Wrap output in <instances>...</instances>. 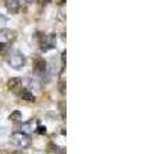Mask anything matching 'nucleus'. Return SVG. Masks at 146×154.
I'll use <instances>...</instances> for the list:
<instances>
[{
  "instance_id": "f257e3e1",
  "label": "nucleus",
  "mask_w": 146,
  "mask_h": 154,
  "mask_svg": "<svg viewBox=\"0 0 146 154\" xmlns=\"http://www.w3.org/2000/svg\"><path fill=\"white\" fill-rule=\"evenodd\" d=\"M7 63L9 64L11 68L19 71L26 63V57L19 50H12L7 54Z\"/></svg>"
},
{
  "instance_id": "9d476101",
  "label": "nucleus",
  "mask_w": 146,
  "mask_h": 154,
  "mask_svg": "<svg viewBox=\"0 0 146 154\" xmlns=\"http://www.w3.org/2000/svg\"><path fill=\"white\" fill-rule=\"evenodd\" d=\"M21 118H22V114H21V112H18V110H16V112H13L11 114L12 121H21Z\"/></svg>"
},
{
  "instance_id": "ddd939ff",
  "label": "nucleus",
  "mask_w": 146,
  "mask_h": 154,
  "mask_svg": "<svg viewBox=\"0 0 146 154\" xmlns=\"http://www.w3.org/2000/svg\"><path fill=\"white\" fill-rule=\"evenodd\" d=\"M65 54H67L65 50L62 53V58H60V62H62V71L65 69Z\"/></svg>"
},
{
  "instance_id": "6e6552de",
  "label": "nucleus",
  "mask_w": 146,
  "mask_h": 154,
  "mask_svg": "<svg viewBox=\"0 0 146 154\" xmlns=\"http://www.w3.org/2000/svg\"><path fill=\"white\" fill-rule=\"evenodd\" d=\"M19 98L23 99V100H27V102H35L36 100L35 95H33L31 93V90L27 89V88H23V90L21 91V94H19Z\"/></svg>"
},
{
  "instance_id": "7ed1b4c3",
  "label": "nucleus",
  "mask_w": 146,
  "mask_h": 154,
  "mask_svg": "<svg viewBox=\"0 0 146 154\" xmlns=\"http://www.w3.org/2000/svg\"><path fill=\"white\" fill-rule=\"evenodd\" d=\"M11 143L19 149H26L31 145V137L24 132H13L11 135Z\"/></svg>"
},
{
  "instance_id": "9b49d317",
  "label": "nucleus",
  "mask_w": 146,
  "mask_h": 154,
  "mask_svg": "<svg viewBox=\"0 0 146 154\" xmlns=\"http://www.w3.org/2000/svg\"><path fill=\"white\" fill-rule=\"evenodd\" d=\"M59 91H60L62 95L65 94V79L64 80L60 79V81H59Z\"/></svg>"
},
{
  "instance_id": "20e7f679",
  "label": "nucleus",
  "mask_w": 146,
  "mask_h": 154,
  "mask_svg": "<svg viewBox=\"0 0 146 154\" xmlns=\"http://www.w3.org/2000/svg\"><path fill=\"white\" fill-rule=\"evenodd\" d=\"M32 67H33V73L40 76V77L46 75V72H47V62L44 59V57L36 55L35 58H33Z\"/></svg>"
},
{
  "instance_id": "423d86ee",
  "label": "nucleus",
  "mask_w": 146,
  "mask_h": 154,
  "mask_svg": "<svg viewBox=\"0 0 146 154\" xmlns=\"http://www.w3.org/2000/svg\"><path fill=\"white\" fill-rule=\"evenodd\" d=\"M23 81L22 79H19V77H13V79H11L8 81V89L9 91H12V93L14 95L19 96V94H21V91L23 90Z\"/></svg>"
},
{
  "instance_id": "f3484780",
  "label": "nucleus",
  "mask_w": 146,
  "mask_h": 154,
  "mask_svg": "<svg viewBox=\"0 0 146 154\" xmlns=\"http://www.w3.org/2000/svg\"><path fill=\"white\" fill-rule=\"evenodd\" d=\"M26 2H27V3H32V2H33V0H26Z\"/></svg>"
},
{
  "instance_id": "f03ea898",
  "label": "nucleus",
  "mask_w": 146,
  "mask_h": 154,
  "mask_svg": "<svg viewBox=\"0 0 146 154\" xmlns=\"http://www.w3.org/2000/svg\"><path fill=\"white\" fill-rule=\"evenodd\" d=\"M37 41H38V46H40L41 51L46 53V51L55 48L56 36H55V33H49V35H44V33H41V36L37 37Z\"/></svg>"
},
{
  "instance_id": "39448f33",
  "label": "nucleus",
  "mask_w": 146,
  "mask_h": 154,
  "mask_svg": "<svg viewBox=\"0 0 146 154\" xmlns=\"http://www.w3.org/2000/svg\"><path fill=\"white\" fill-rule=\"evenodd\" d=\"M17 38V32L11 28H0V46L12 44V42Z\"/></svg>"
},
{
  "instance_id": "4468645a",
  "label": "nucleus",
  "mask_w": 146,
  "mask_h": 154,
  "mask_svg": "<svg viewBox=\"0 0 146 154\" xmlns=\"http://www.w3.org/2000/svg\"><path fill=\"white\" fill-rule=\"evenodd\" d=\"M36 132H38V134H45L46 132V128H45V126H37V128H36Z\"/></svg>"
},
{
  "instance_id": "1a4fd4ad",
  "label": "nucleus",
  "mask_w": 146,
  "mask_h": 154,
  "mask_svg": "<svg viewBox=\"0 0 146 154\" xmlns=\"http://www.w3.org/2000/svg\"><path fill=\"white\" fill-rule=\"evenodd\" d=\"M22 128H23V131H22V132L27 134V135H28V134H31V132H33V131H36V127L33 126V121H30V122L23 123Z\"/></svg>"
},
{
  "instance_id": "2eb2a0df",
  "label": "nucleus",
  "mask_w": 146,
  "mask_h": 154,
  "mask_svg": "<svg viewBox=\"0 0 146 154\" xmlns=\"http://www.w3.org/2000/svg\"><path fill=\"white\" fill-rule=\"evenodd\" d=\"M53 0H38V3L41 4V5H47V4H50Z\"/></svg>"
},
{
  "instance_id": "f8f14e48",
  "label": "nucleus",
  "mask_w": 146,
  "mask_h": 154,
  "mask_svg": "<svg viewBox=\"0 0 146 154\" xmlns=\"http://www.w3.org/2000/svg\"><path fill=\"white\" fill-rule=\"evenodd\" d=\"M60 112H62V118L63 119H65V102L63 103V102H60Z\"/></svg>"
},
{
  "instance_id": "dca6fc26",
  "label": "nucleus",
  "mask_w": 146,
  "mask_h": 154,
  "mask_svg": "<svg viewBox=\"0 0 146 154\" xmlns=\"http://www.w3.org/2000/svg\"><path fill=\"white\" fill-rule=\"evenodd\" d=\"M13 154H24L23 152H21V150H17V152H14Z\"/></svg>"
},
{
  "instance_id": "0eeeda50",
  "label": "nucleus",
  "mask_w": 146,
  "mask_h": 154,
  "mask_svg": "<svg viewBox=\"0 0 146 154\" xmlns=\"http://www.w3.org/2000/svg\"><path fill=\"white\" fill-rule=\"evenodd\" d=\"M5 8L9 14H17L21 11V0H5Z\"/></svg>"
}]
</instances>
